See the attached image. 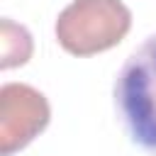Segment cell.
I'll return each mask as SVG.
<instances>
[{"label":"cell","mask_w":156,"mask_h":156,"mask_svg":"<svg viewBox=\"0 0 156 156\" xmlns=\"http://www.w3.org/2000/svg\"><path fill=\"white\" fill-rule=\"evenodd\" d=\"M51 119L44 93L27 83H5L0 88V156H12L39 136Z\"/></svg>","instance_id":"3"},{"label":"cell","mask_w":156,"mask_h":156,"mask_svg":"<svg viewBox=\"0 0 156 156\" xmlns=\"http://www.w3.org/2000/svg\"><path fill=\"white\" fill-rule=\"evenodd\" d=\"M115 102L132 141L156 151V34L127 56L115 83Z\"/></svg>","instance_id":"2"},{"label":"cell","mask_w":156,"mask_h":156,"mask_svg":"<svg viewBox=\"0 0 156 156\" xmlns=\"http://www.w3.org/2000/svg\"><path fill=\"white\" fill-rule=\"evenodd\" d=\"M56 39L73 56H93L117 46L132 29V12L122 0H73L56 20Z\"/></svg>","instance_id":"1"},{"label":"cell","mask_w":156,"mask_h":156,"mask_svg":"<svg viewBox=\"0 0 156 156\" xmlns=\"http://www.w3.org/2000/svg\"><path fill=\"white\" fill-rule=\"evenodd\" d=\"M0 68H15V66H24L34 51L32 44V34L24 24L12 22L10 17H2L0 22Z\"/></svg>","instance_id":"4"}]
</instances>
